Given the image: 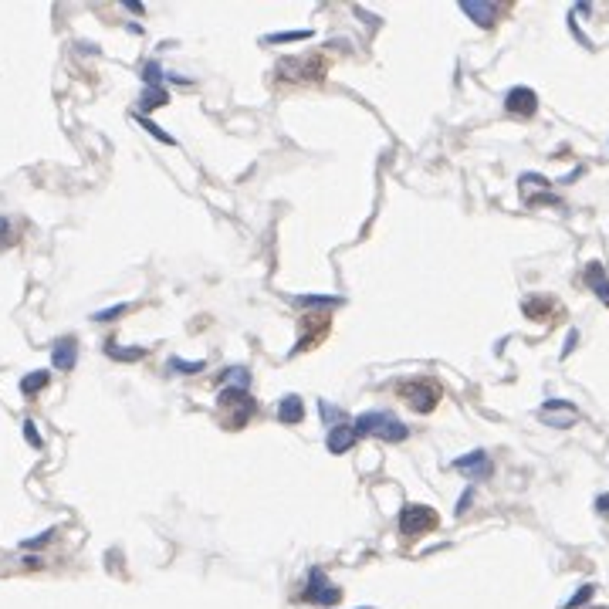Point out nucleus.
Instances as JSON below:
<instances>
[{
  "label": "nucleus",
  "mask_w": 609,
  "mask_h": 609,
  "mask_svg": "<svg viewBox=\"0 0 609 609\" xmlns=\"http://www.w3.org/2000/svg\"><path fill=\"white\" fill-rule=\"evenodd\" d=\"M352 430H355V437H369V433H379L383 440H393V443H399V440H406L410 437V430H406V424H399L393 413H386V410H369V413H362L359 420L352 424Z\"/></svg>",
  "instance_id": "f257e3e1"
},
{
  "label": "nucleus",
  "mask_w": 609,
  "mask_h": 609,
  "mask_svg": "<svg viewBox=\"0 0 609 609\" xmlns=\"http://www.w3.org/2000/svg\"><path fill=\"white\" fill-rule=\"evenodd\" d=\"M437 528V511L426 505H406L399 511V535L403 539H420L424 532Z\"/></svg>",
  "instance_id": "f03ea898"
},
{
  "label": "nucleus",
  "mask_w": 609,
  "mask_h": 609,
  "mask_svg": "<svg viewBox=\"0 0 609 609\" xmlns=\"http://www.w3.org/2000/svg\"><path fill=\"white\" fill-rule=\"evenodd\" d=\"M406 383L410 386H403V397L410 399L416 413H430L433 406H437L440 386L433 383V379H406Z\"/></svg>",
  "instance_id": "7ed1b4c3"
},
{
  "label": "nucleus",
  "mask_w": 609,
  "mask_h": 609,
  "mask_svg": "<svg viewBox=\"0 0 609 609\" xmlns=\"http://www.w3.org/2000/svg\"><path fill=\"white\" fill-rule=\"evenodd\" d=\"M539 420L555 426V430H566V426H572L579 420V410H576V403H568V399H549V403H541Z\"/></svg>",
  "instance_id": "20e7f679"
},
{
  "label": "nucleus",
  "mask_w": 609,
  "mask_h": 609,
  "mask_svg": "<svg viewBox=\"0 0 609 609\" xmlns=\"http://www.w3.org/2000/svg\"><path fill=\"white\" fill-rule=\"evenodd\" d=\"M339 595L342 593L325 579V572H322V568H312V572H308V582H305V599H308V603L335 606V603H339Z\"/></svg>",
  "instance_id": "39448f33"
},
{
  "label": "nucleus",
  "mask_w": 609,
  "mask_h": 609,
  "mask_svg": "<svg viewBox=\"0 0 609 609\" xmlns=\"http://www.w3.org/2000/svg\"><path fill=\"white\" fill-rule=\"evenodd\" d=\"M505 109H508L511 115H524V119H528V115L539 112V95H535L528 85H514L508 95H505Z\"/></svg>",
  "instance_id": "423d86ee"
},
{
  "label": "nucleus",
  "mask_w": 609,
  "mask_h": 609,
  "mask_svg": "<svg viewBox=\"0 0 609 609\" xmlns=\"http://www.w3.org/2000/svg\"><path fill=\"white\" fill-rule=\"evenodd\" d=\"M220 406L237 413V416H234V426H241L244 420L254 413V399H251L247 389H224V393H220Z\"/></svg>",
  "instance_id": "0eeeda50"
},
{
  "label": "nucleus",
  "mask_w": 609,
  "mask_h": 609,
  "mask_svg": "<svg viewBox=\"0 0 609 609\" xmlns=\"http://www.w3.org/2000/svg\"><path fill=\"white\" fill-rule=\"evenodd\" d=\"M460 11H464L478 28H491L497 21V7L491 0H460Z\"/></svg>",
  "instance_id": "6e6552de"
},
{
  "label": "nucleus",
  "mask_w": 609,
  "mask_h": 609,
  "mask_svg": "<svg viewBox=\"0 0 609 609\" xmlns=\"http://www.w3.org/2000/svg\"><path fill=\"white\" fill-rule=\"evenodd\" d=\"M453 468L470 474V478H487V474H491V457H487V451H470V453H464V457H457Z\"/></svg>",
  "instance_id": "1a4fd4ad"
},
{
  "label": "nucleus",
  "mask_w": 609,
  "mask_h": 609,
  "mask_svg": "<svg viewBox=\"0 0 609 609\" xmlns=\"http://www.w3.org/2000/svg\"><path fill=\"white\" fill-rule=\"evenodd\" d=\"M51 362H55V369H61V372L75 369V362H78V342L71 339V335L58 339L55 349H51Z\"/></svg>",
  "instance_id": "9d476101"
},
{
  "label": "nucleus",
  "mask_w": 609,
  "mask_h": 609,
  "mask_svg": "<svg viewBox=\"0 0 609 609\" xmlns=\"http://www.w3.org/2000/svg\"><path fill=\"white\" fill-rule=\"evenodd\" d=\"M522 193H524V200H549V203H559V197H552L549 180L539 176V173H524L522 176Z\"/></svg>",
  "instance_id": "9b49d317"
},
{
  "label": "nucleus",
  "mask_w": 609,
  "mask_h": 609,
  "mask_svg": "<svg viewBox=\"0 0 609 609\" xmlns=\"http://www.w3.org/2000/svg\"><path fill=\"white\" fill-rule=\"evenodd\" d=\"M522 312L528 315V318H549V315L555 312V298H549V295H528L522 301Z\"/></svg>",
  "instance_id": "f8f14e48"
},
{
  "label": "nucleus",
  "mask_w": 609,
  "mask_h": 609,
  "mask_svg": "<svg viewBox=\"0 0 609 609\" xmlns=\"http://www.w3.org/2000/svg\"><path fill=\"white\" fill-rule=\"evenodd\" d=\"M586 281H589V288L606 301V308H609V274H606V268H603L599 261H593V264L586 268Z\"/></svg>",
  "instance_id": "ddd939ff"
},
{
  "label": "nucleus",
  "mask_w": 609,
  "mask_h": 609,
  "mask_svg": "<svg viewBox=\"0 0 609 609\" xmlns=\"http://www.w3.org/2000/svg\"><path fill=\"white\" fill-rule=\"evenodd\" d=\"M355 440H359V437H355L352 426L339 424V426H332V433H328L325 443H328V451H332V453H345V451H349V447L355 443Z\"/></svg>",
  "instance_id": "4468645a"
},
{
  "label": "nucleus",
  "mask_w": 609,
  "mask_h": 609,
  "mask_svg": "<svg viewBox=\"0 0 609 609\" xmlns=\"http://www.w3.org/2000/svg\"><path fill=\"white\" fill-rule=\"evenodd\" d=\"M278 420L281 424H301L305 420V403H301V397H284L278 403Z\"/></svg>",
  "instance_id": "2eb2a0df"
},
{
  "label": "nucleus",
  "mask_w": 609,
  "mask_h": 609,
  "mask_svg": "<svg viewBox=\"0 0 609 609\" xmlns=\"http://www.w3.org/2000/svg\"><path fill=\"white\" fill-rule=\"evenodd\" d=\"M224 389H251V369L247 366H230L220 372Z\"/></svg>",
  "instance_id": "dca6fc26"
},
{
  "label": "nucleus",
  "mask_w": 609,
  "mask_h": 609,
  "mask_svg": "<svg viewBox=\"0 0 609 609\" xmlns=\"http://www.w3.org/2000/svg\"><path fill=\"white\" fill-rule=\"evenodd\" d=\"M105 355L109 359H119V362H136V359L146 355V349H139V345H119L115 339H109L105 342Z\"/></svg>",
  "instance_id": "f3484780"
},
{
  "label": "nucleus",
  "mask_w": 609,
  "mask_h": 609,
  "mask_svg": "<svg viewBox=\"0 0 609 609\" xmlns=\"http://www.w3.org/2000/svg\"><path fill=\"white\" fill-rule=\"evenodd\" d=\"M170 102V92L166 88H142V99H139V112L136 115H142V112H153V109H159V105H166Z\"/></svg>",
  "instance_id": "a211bd4d"
},
{
  "label": "nucleus",
  "mask_w": 609,
  "mask_h": 609,
  "mask_svg": "<svg viewBox=\"0 0 609 609\" xmlns=\"http://www.w3.org/2000/svg\"><path fill=\"white\" fill-rule=\"evenodd\" d=\"M48 383H51V372H48V369H34V372H28V376L21 379V393H24V397H34V393H41Z\"/></svg>",
  "instance_id": "6ab92c4d"
},
{
  "label": "nucleus",
  "mask_w": 609,
  "mask_h": 609,
  "mask_svg": "<svg viewBox=\"0 0 609 609\" xmlns=\"http://www.w3.org/2000/svg\"><path fill=\"white\" fill-rule=\"evenodd\" d=\"M312 38V28H298V31H278V34H268L264 44H284V41H305Z\"/></svg>",
  "instance_id": "aec40b11"
},
{
  "label": "nucleus",
  "mask_w": 609,
  "mask_h": 609,
  "mask_svg": "<svg viewBox=\"0 0 609 609\" xmlns=\"http://www.w3.org/2000/svg\"><path fill=\"white\" fill-rule=\"evenodd\" d=\"M142 82L149 88H163V68H159V61H146L142 65Z\"/></svg>",
  "instance_id": "412c9836"
},
{
  "label": "nucleus",
  "mask_w": 609,
  "mask_h": 609,
  "mask_svg": "<svg viewBox=\"0 0 609 609\" xmlns=\"http://www.w3.org/2000/svg\"><path fill=\"white\" fill-rule=\"evenodd\" d=\"M136 119H139V126L146 129V132H153V136H156L159 142H166V146H176V139H173V136L166 132V129H159L156 122H153V119H146V115H136Z\"/></svg>",
  "instance_id": "4be33fe9"
},
{
  "label": "nucleus",
  "mask_w": 609,
  "mask_h": 609,
  "mask_svg": "<svg viewBox=\"0 0 609 609\" xmlns=\"http://www.w3.org/2000/svg\"><path fill=\"white\" fill-rule=\"evenodd\" d=\"M593 593H595V586H582V589L572 595V599H566V603H562V609H579V606H586V603L593 599Z\"/></svg>",
  "instance_id": "5701e85b"
},
{
  "label": "nucleus",
  "mask_w": 609,
  "mask_h": 609,
  "mask_svg": "<svg viewBox=\"0 0 609 609\" xmlns=\"http://www.w3.org/2000/svg\"><path fill=\"white\" fill-rule=\"evenodd\" d=\"M55 539V528H48V532H41V535H34V539H24L21 541V549H44V545H48V541Z\"/></svg>",
  "instance_id": "b1692460"
},
{
  "label": "nucleus",
  "mask_w": 609,
  "mask_h": 609,
  "mask_svg": "<svg viewBox=\"0 0 609 609\" xmlns=\"http://www.w3.org/2000/svg\"><path fill=\"white\" fill-rule=\"evenodd\" d=\"M129 305H112V308H102V312H92V318L95 322H112V318H119V315H126Z\"/></svg>",
  "instance_id": "393cba45"
},
{
  "label": "nucleus",
  "mask_w": 609,
  "mask_h": 609,
  "mask_svg": "<svg viewBox=\"0 0 609 609\" xmlns=\"http://www.w3.org/2000/svg\"><path fill=\"white\" fill-rule=\"evenodd\" d=\"M170 369H176V372H200V369H203V359H197V362H186V359H176V355H173Z\"/></svg>",
  "instance_id": "a878e982"
},
{
  "label": "nucleus",
  "mask_w": 609,
  "mask_h": 609,
  "mask_svg": "<svg viewBox=\"0 0 609 609\" xmlns=\"http://www.w3.org/2000/svg\"><path fill=\"white\" fill-rule=\"evenodd\" d=\"M24 437H28L31 447H41V433H38V426H34V420H24Z\"/></svg>",
  "instance_id": "bb28decb"
},
{
  "label": "nucleus",
  "mask_w": 609,
  "mask_h": 609,
  "mask_svg": "<svg viewBox=\"0 0 609 609\" xmlns=\"http://www.w3.org/2000/svg\"><path fill=\"white\" fill-rule=\"evenodd\" d=\"M470 501H474V487H468V491L460 495V501H457V514H464V511L470 508Z\"/></svg>",
  "instance_id": "cd10ccee"
},
{
  "label": "nucleus",
  "mask_w": 609,
  "mask_h": 609,
  "mask_svg": "<svg viewBox=\"0 0 609 609\" xmlns=\"http://www.w3.org/2000/svg\"><path fill=\"white\" fill-rule=\"evenodd\" d=\"M322 413H325V420H342V410L339 406H328L325 399H322Z\"/></svg>",
  "instance_id": "c85d7f7f"
},
{
  "label": "nucleus",
  "mask_w": 609,
  "mask_h": 609,
  "mask_svg": "<svg viewBox=\"0 0 609 609\" xmlns=\"http://www.w3.org/2000/svg\"><path fill=\"white\" fill-rule=\"evenodd\" d=\"M576 342H579V335H576V332H568L566 345H562V355H568V352H572V345H576Z\"/></svg>",
  "instance_id": "c756f323"
},
{
  "label": "nucleus",
  "mask_w": 609,
  "mask_h": 609,
  "mask_svg": "<svg viewBox=\"0 0 609 609\" xmlns=\"http://www.w3.org/2000/svg\"><path fill=\"white\" fill-rule=\"evenodd\" d=\"M595 508H599V511H603V514H606V511H609V495L595 497Z\"/></svg>",
  "instance_id": "7c9ffc66"
},
{
  "label": "nucleus",
  "mask_w": 609,
  "mask_h": 609,
  "mask_svg": "<svg viewBox=\"0 0 609 609\" xmlns=\"http://www.w3.org/2000/svg\"><path fill=\"white\" fill-rule=\"evenodd\" d=\"M126 7L132 11V14H142V4H139V0H126Z\"/></svg>",
  "instance_id": "2f4dec72"
},
{
  "label": "nucleus",
  "mask_w": 609,
  "mask_h": 609,
  "mask_svg": "<svg viewBox=\"0 0 609 609\" xmlns=\"http://www.w3.org/2000/svg\"><path fill=\"white\" fill-rule=\"evenodd\" d=\"M0 230H7V220H0Z\"/></svg>",
  "instance_id": "473e14b6"
}]
</instances>
